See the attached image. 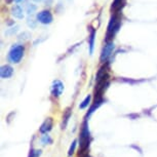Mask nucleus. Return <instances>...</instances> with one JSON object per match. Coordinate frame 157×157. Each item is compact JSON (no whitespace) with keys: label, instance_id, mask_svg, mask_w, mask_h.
<instances>
[{"label":"nucleus","instance_id":"1","mask_svg":"<svg viewBox=\"0 0 157 157\" xmlns=\"http://www.w3.org/2000/svg\"><path fill=\"white\" fill-rule=\"evenodd\" d=\"M90 142V130H88V124L87 121L85 120L81 125L80 130V136H79V146H80V150H79L78 155L82 157L85 155V151L88 149Z\"/></svg>","mask_w":157,"mask_h":157},{"label":"nucleus","instance_id":"2","mask_svg":"<svg viewBox=\"0 0 157 157\" xmlns=\"http://www.w3.org/2000/svg\"><path fill=\"white\" fill-rule=\"evenodd\" d=\"M121 25V17H120V13H114L113 16H112L110 23L108 25V30H107V38H106V41H111L114 38V36L116 35V33L119 31Z\"/></svg>","mask_w":157,"mask_h":157},{"label":"nucleus","instance_id":"3","mask_svg":"<svg viewBox=\"0 0 157 157\" xmlns=\"http://www.w3.org/2000/svg\"><path fill=\"white\" fill-rule=\"evenodd\" d=\"M25 54V47L21 44H13L8 52V61L13 64H19Z\"/></svg>","mask_w":157,"mask_h":157},{"label":"nucleus","instance_id":"4","mask_svg":"<svg viewBox=\"0 0 157 157\" xmlns=\"http://www.w3.org/2000/svg\"><path fill=\"white\" fill-rule=\"evenodd\" d=\"M114 48H115V45H114L113 40L107 41V42H106L105 46L103 47L102 52H101L100 60H101L102 63H106V62L109 60V58L111 57V55H112V52H113Z\"/></svg>","mask_w":157,"mask_h":157},{"label":"nucleus","instance_id":"5","mask_svg":"<svg viewBox=\"0 0 157 157\" xmlns=\"http://www.w3.org/2000/svg\"><path fill=\"white\" fill-rule=\"evenodd\" d=\"M36 19L38 22L43 24V25H49L52 22L54 17H52V14L49 10H41L37 13Z\"/></svg>","mask_w":157,"mask_h":157},{"label":"nucleus","instance_id":"6","mask_svg":"<svg viewBox=\"0 0 157 157\" xmlns=\"http://www.w3.org/2000/svg\"><path fill=\"white\" fill-rule=\"evenodd\" d=\"M64 90V84L63 82L60 80H55L52 82V94L54 97H60L62 94H63Z\"/></svg>","mask_w":157,"mask_h":157},{"label":"nucleus","instance_id":"7","mask_svg":"<svg viewBox=\"0 0 157 157\" xmlns=\"http://www.w3.org/2000/svg\"><path fill=\"white\" fill-rule=\"evenodd\" d=\"M13 74V67L10 66V65H4V66L1 67V70H0V75H1L2 79H7L10 78Z\"/></svg>","mask_w":157,"mask_h":157},{"label":"nucleus","instance_id":"8","mask_svg":"<svg viewBox=\"0 0 157 157\" xmlns=\"http://www.w3.org/2000/svg\"><path fill=\"white\" fill-rule=\"evenodd\" d=\"M94 40H96V29H90V33L88 35V47H90V54L93 55L94 48Z\"/></svg>","mask_w":157,"mask_h":157},{"label":"nucleus","instance_id":"9","mask_svg":"<svg viewBox=\"0 0 157 157\" xmlns=\"http://www.w3.org/2000/svg\"><path fill=\"white\" fill-rule=\"evenodd\" d=\"M11 14L16 17V19H23L24 17V10L22 6H20V5H13V7H11Z\"/></svg>","mask_w":157,"mask_h":157},{"label":"nucleus","instance_id":"10","mask_svg":"<svg viewBox=\"0 0 157 157\" xmlns=\"http://www.w3.org/2000/svg\"><path fill=\"white\" fill-rule=\"evenodd\" d=\"M52 118H47L45 121L42 123V125L40 127V132L41 134H46L47 132H49L50 129L52 128Z\"/></svg>","mask_w":157,"mask_h":157},{"label":"nucleus","instance_id":"11","mask_svg":"<svg viewBox=\"0 0 157 157\" xmlns=\"http://www.w3.org/2000/svg\"><path fill=\"white\" fill-rule=\"evenodd\" d=\"M124 3H125V0H114L111 10H113L114 13H120V10H122Z\"/></svg>","mask_w":157,"mask_h":157},{"label":"nucleus","instance_id":"12","mask_svg":"<svg viewBox=\"0 0 157 157\" xmlns=\"http://www.w3.org/2000/svg\"><path fill=\"white\" fill-rule=\"evenodd\" d=\"M70 116H71V109H70V108H68L67 110H66V112L64 113V116H63L64 121H63V125H62V126H63V128H65V127H66L67 123H68V121H69Z\"/></svg>","mask_w":157,"mask_h":157},{"label":"nucleus","instance_id":"13","mask_svg":"<svg viewBox=\"0 0 157 157\" xmlns=\"http://www.w3.org/2000/svg\"><path fill=\"white\" fill-rule=\"evenodd\" d=\"M36 10H37L36 5L31 4V3L27 4V7H26V10H27V13L29 14V16H30V14H33L35 11H36Z\"/></svg>","mask_w":157,"mask_h":157},{"label":"nucleus","instance_id":"14","mask_svg":"<svg viewBox=\"0 0 157 157\" xmlns=\"http://www.w3.org/2000/svg\"><path fill=\"white\" fill-rule=\"evenodd\" d=\"M90 99H91V96H90V94H88V96L83 100V102L80 104L79 108H80V109H85V108H86L87 106H88V104H90Z\"/></svg>","mask_w":157,"mask_h":157},{"label":"nucleus","instance_id":"15","mask_svg":"<svg viewBox=\"0 0 157 157\" xmlns=\"http://www.w3.org/2000/svg\"><path fill=\"white\" fill-rule=\"evenodd\" d=\"M41 142H42L43 145H46V144H52V140L48 135H43L42 138H41Z\"/></svg>","mask_w":157,"mask_h":157},{"label":"nucleus","instance_id":"16","mask_svg":"<svg viewBox=\"0 0 157 157\" xmlns=\"http://www.w3.org/2000/svg\"><path fill=\"white\" fill-rule=\"evenodd\" d=\"M29 37H30V34H29L28 32H24L23 34H21L19 36V40H23V41L28 40Z\"/></svg>","mask_w":157,"mask_h":157},{"label":"nucleus","instance_id":"17","mask_svg":"<svg viewBox=\"0 0 157 157\" xmlns=\"http://www.w3.org/2000/svg\"><path fill=\"white\" fill-rule=\"evenodd\" d=\"M76 145H77V141L75 140L72 143V145H71V147H70V149H69V153H68V154H69V156H71L74 153V151H75V148H76Z\"/></svg>","mask_w":157,"mask_h":157},{"label":"nucleus","instance_id":"18","mask_svg":"<svg viewBox=\"0 0 157 157\" xmlns=\"http://www.w3.org/2000/svg\"><path fill=\"white\" fill-rule=\"evenodd\" d=\"M27 24H28L29 27H31V28H35V27H36V21H34L33 19H30V17H28Z\"/></svg>","mask_w":157,"mask_h":157},{"label":"nucleus","instance_id":"19","mask_svg":"<svg viewBox=\"0 0 157 157\" xmlns=\"http://www.w3.org/2000/svg\"><path fill=\"white\" fill-rule=\"evenodd\" d=\"M41 154V151L40 150H33L31 151L30 155H29V157H39Z\"/></svg>","mask_w":157,"mask_h":157},{"label":"nucleus","instance_id":"20","mask_svg":"<svg viewBox=\"0 0 157 157\" xmlns=\"http://www.w3.org/2000/svg\"><path fill=\"white\" fill-rule=\"evenodd\" d=\"M33 1H35V2H42V1H44V0H33Z\"/></svg>","mask_w":157,"mask_h":157},{"label":"nucleus","instance_id":"21","mask_svg":"<svg viewBox=\"0 0 157 157\" xmlns=\"http://www.w3.org/2000/svg\"><path fill=\"white\" fill-rule=\"evenodd\" d=\"M23 0H14V2H17V3H19V2H22Z\"/></svg>","mask_w":157,"mask_h":157},{"label":"nucleus","instance_id":"22","mask_svg":"<svg viewBox=\"0 0 157 157\" xmlns=\"http://www.w3.org/2000/svg\"><path fill=\"white\" fill-rule=\"evenodd\" d=\"M82 157H90V156H88V155H84V156H82Z\"/></svg>","mask_w":157,"mask_h":157}]
</instances>
